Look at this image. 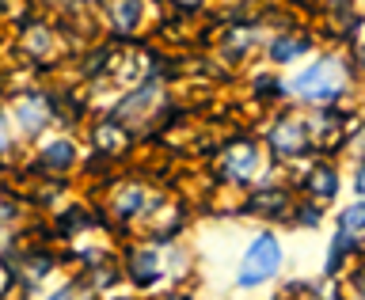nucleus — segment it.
<instances>
[{"instance_id": "nucleus-3", "label": "nucleus", "mask_w": 365, "mask_h": 300, "mask_svg": "<svg viewBox=\"0 0 365 300\" xmlns=\"http://www.w3.org/2000/svg\"><path fill=\"white\" fill-rule=\"evenodd\" d=\"M304 141H308L304 122H297V118H282V122L270 130V148H274L278 156H297V152H304Z\"/></svg>"}, {"instance_id": "nucleus-9", "label": "nucleus", "mask_w": 365, "mask_h": 300, "mask_svg": "<svg viewBox=\"0 0 365 300\" xmlns=\"http://www.w3.org/2000/svg\"><path fill=\"white\" fill-rule=\"evenodd\" d=\"M46 164H73V145L68 141H57V145H50L46 148Z\"/></svg>"}, {"instance_id": "nucleus-10", "label": "nucleus", "mask_w": 365, "mask_h": 300, "mask_svg": "<svg viewBox=\"0 0 365 300\" xmlns=\"http://www.w3.org/2000/svg\"><path fill=\"white\" fill-rule=\"evenodd\" d=\"M0 152H4V118H0Z\"/></svg>"}, {"instance_id": "nucleus-6", "label": "nucleus", "mask_w": 365, "mask_h": 300, "mask_svg": "<svg viewBox=\"0 0 365 300\" xmlns=\"http://www.w3.org/2000/svg\"><path fill=\"white\" fill-rule=\"evenodd\" d=\"M251 171H255V152H251V148H240L232 156V164H228V179H247Z\"/></svg>"}, {"instance_id": "nucleus-5", "label": "nucleus", "mask_w": 365, "mask_h": 300, "mask_svg": "<svg viewBox=\"0 0 365 300\" xmlns=\"http://www.w3.org/2000/svg\"><path fill=\"white\" fill-rule=\"evenodd\" d=\"M308 38H274V46H270V57L278 65H285V61H297L301 53H308Z\"/></svg>"}, {"instance_id": "nucleus-4", "label": "nucleus", "mask_w": 365, "mask_h": 300, "mask_svg": "<svg viewBox=\"0 0 365 300\" xmlns=\"http://www.w3.org/2000/svg\"><path fill=\"white\" fill-rule=\"evenodd\" d=\"M308 190H312L316 198H335V190H339L335 167H316L312 175H308Z\"/></svg>"}, {"instance_id": "nucleus-11", "label": "nucleus", "mask_w": 365, "mask_h": 300, "mask_svg": "<svg viewBox=\"0 0 365 300\" xmlns=\"http://www.w3.org/2000/svg\"><path fill=\"white\" fill-rule=\"evenodd\" d=\"M53 300H68V293H57V296H53Z\"/></svg>"}, {"instance_id": "nucleus-12", "label": "nucleus", "mask_w": 365, "mask_h": 300, "mask_svg": "<svg viewBox=\"0 0 365 300\" xmlns=\"http://www.w3.org/2000/svg\"><path fill=\"white\" fill-rule=\"evenodd\" d=\"M361 57H365V50H361Z\"/></svg>"}, {"instance_id": "nucleus-7", "label": "nucleus", "mask_w": 365, "mask_h": 300, "mask_svg": "<svg viewBox=\"0 0 365 300\" xmlns=\"http://www.w3.org/2000/svg\"><path fill=\"white\" fill-rule=\"evenodd\" d=\"M114 19H118L122 31H133L137 19H141V4H137V0H122V4L114 8Z\"/></svg>"}, {"instance_id": "nucleus-2", "label": "nucleus", "mask_w": 365, "mask_h": 300, "mask_svg": "<svg viewBox=\"0 0 365 300\" xmlns=\"http://www.w3.org/2000/svg\"><path fill=\"white\" fill-rule=\"evenodd\" d=\"M278 267H282V244L270 232H262V236H255V244L244 251V262H240V278L236 281L251 289V285L274 278Z\"/></svg>"}, {"instance_id": "nucleus-8", "label": "nucleus", "mask_w": 365, "mask_h": 300, "mask_svg": "<svg viewBox=\"0 0 365 300\" xmlns=\"http://www.w3.org/2000/svg\"><path fill=\"white\" fill-rule=\"evenodd\" d=\"M339 228H342L346 236H350V232H361V228H365V202H361V205H350V210L339 217Z\"/></svg>"}, {"instance_id": "nucleus-1", "label": "nucleus", "mask_w": 365, "mask_h": 300, "mask_svg": "<svg viewBox=\"0 0 365 300\" xmlns=\"http://www.w3.org/2000/svg\"><path fill=\"white\" fill-rule=\"evenodd\" d=\"M346 88V65L339 57H324V61H312L304 73H297L289 80V91L297 99H308V103H331L342 95Z\"/></svg>"}]
</instances>
